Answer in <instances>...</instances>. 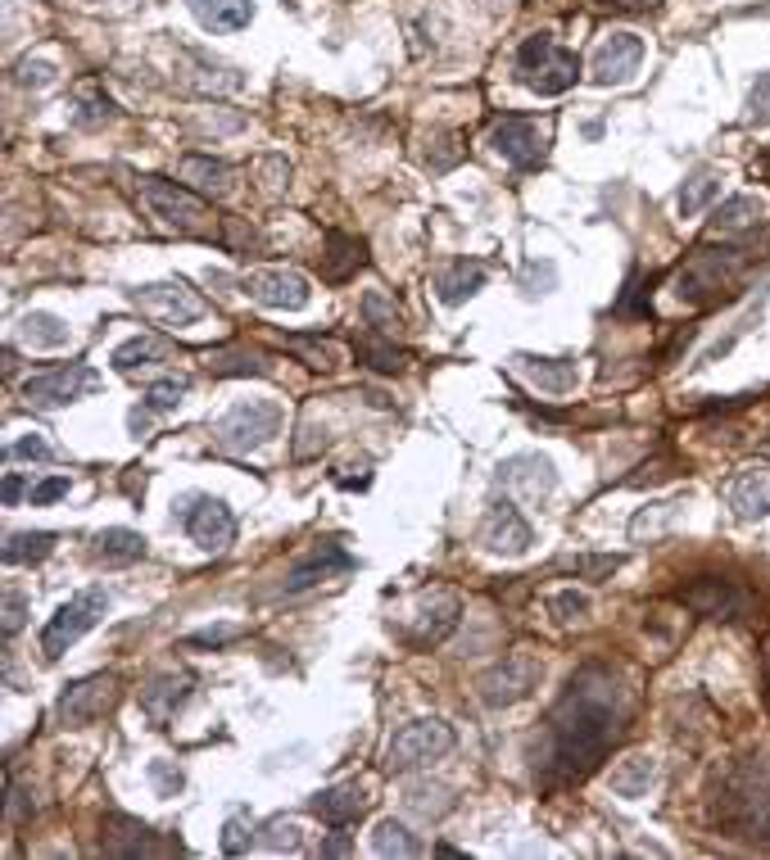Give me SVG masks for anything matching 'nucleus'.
I'll return each instance as SVG.
<instances>
[{"label":"nucleus","instance_id":"c03bdc74","mask_svg":"<svg viewBox=\"0 0 770 860\" xmlns=\"http://www.w3.org/2000/svg\"><path fill=\"white\" fill-rule=\"evenodd\" d=\"M286 345L304 354L309 367H322V371H336L341 367V349L336 345H326V340H309V335H286Z\"/></svg>","mask_w":770,"mask_h":860},{"label":"nucleus","instance_id":"a211bd4d","mask_svg":"<svg viewBox=\"0 0 770 860\" xmlns=\"http://www.w3.org/2000/svg\"><path fill=\"white\" fill-rule=\"evenodd\" d=\"M644 68V36L635 32H612L590 59V82L594 87H626Z\"/></svg>","mask_w":770,"mask_h":860},{"label":"nucleus","instance_id":"37998d69","mask_svg":"<svg viewBox=\"0 0 770 860\" xmlns=\"http://www.w3.org/2000/svg\"><path fill=\"white\" fill-rule=\"evenodd\" d=\"M362 317H368V326L381 331V335H399V331H403V313L394 309V299L381 294V290H368V294H362Z\"/></svg>","mask_w":770,"mask_h":860},{"label":"nucleus","instance_id":"ea45409f","mask_svg":"<svg viewBox=\"0 0 770 860\" xmlns=\"http://www.w3.org/2000/svg\"><path fill=\"white\" fill-rule=\"evenodd\" d=\"M372 851L377 856H422V842L413 838L409 825H399V819H377V829H372Z\"/></svg>","mask_w":770,"mask_h":860},{"label":"nucleus","instance_id":"c85d7f7f","mask_svg":"<svg viewBox=\"0 0 770 860\" xmlns=\"http://www.w3.org/2000/svg\"><path fill=\"white\" fill-rule=\"evenodd\" d=\"M145 557V535L141 530H127V526H109L91 539V562L100 567H132Z\"/></svg>","mask_w":770,"mask_h":860},{"label":"nucleus","instance_id":"13d9d810","mask_svg":"<svg viewBox=\"0 0 770 860\" xmlns=\"http://www.w3.org/2000/svg\"><path fill=\"white\" fill-rule=\"evenodd\" d=\"M0 494H5V507H19V499H23V476L19 471H5V490H0Z\"/></svg>","mask_w":770,"mask_h":860},{"label":"nucleus","instance_id":"a18cd8bd","mask_svg":"<svg viewBox=\"0 0 770 860\" xmlns=\"http://www.w3.org/2000/svg\"><path fill=\"white\" fill-rule=\"evenodd\" d=\"M548 616H554L558 625H576V621L590 616V597L576 593V589H562V593L548 597Z\"/></svg>","mask_w":770,"mask_h":860},{"label":"nucleus","instance_id":"f3484780","mask_svg":"<svg viewBox=\"0 0 770 860\" xmlns=\"http://www.w3.org/2000/svg\"><path fill=\"white\" fill-rule=\"evenodd\" d=\"M476 539H481V548L494 552V557H526L531 544H535V530L512 499H494L486 521H481V530H476Z\"/></svg>","mask_w":770,"mask_h":860},{"label":"nucleus","instance_id":"dca6fc26","mask_svg":"<svg viewBox=\"0 0 770 860\" xmlns=\"http://www.w3.org/2000/svg\"><path fill=\"white\" fill-rule=\"evenodd\" d=\"M680 603H684L689 612H699V616H712V621H744V616H752L757 597H752L744 584H735V580L703 576L699 584L680 589Z\"/></svg>","mask_w":770,"mask_h":860},{"label":"nucleus","instance_id":"4be33fe9","mask_svg":"<svg viewBox=\"0 0 770 860\" xmlns=\"http://www.w3.org/2000/svg\"><path fill=\"white\" fill-rule=\"evenodd\" d=\"M725 507L739 521H761L770 512V467L766 462H748L735 476L725 480Z\"/></svg>","mask_w":770,"mask_h":860},{"label":"nucleus","instance_id":"8fccbe9b","mask_svg":"<svg viewBox=\"0 0 770 860\" xmlns=\"http://www.w3.org/2000/svg\"><path fill=\"white\" fill-rule=\"evenodd\" d=\"M264 847H268V851H290V856H295V851H304V838H300L295 825H281V819H277V825H268Z\"/></svg>","mask_w":770,"mask_h":860},{"label":"nucleus","instance_id":"f03ea898","mask_svg":"<svg viewBox=\"0 0 770 860\" xmlns=\"http://www.w3.org/2000/svg\"><path fill=\"white\" fill-rule=\"evenodd\" d=\"M712 825L729 838L744 842H770V752L739 757L735 766H725L712 783Z\"/></svg>","mask_w":770,"mask_h":860},{"label":"nucleus","instance_id":"4468645a","mask_svg":"<svg viewBox=\"0 0 770 860\" xmlns=\"http://www.w3.org/2000/svg\"><path fill=\"white\" fill-rule=\"evenodd\" d=\"M91 390H100V371H91L82 362H64V367L32 371V377L23 381V399L32 407H64V403H78Z\"/></svg>","mask_w":770,"mask_h":860},{"label":"nucleus","instance_id":"7ed1b4c3","mask_svg":"<svg viewBox=\"0 0 770 860\" xmlns=\"http://www.w3.org/2000/svg\"><path fill=\"white\" fill-rule=\"evenodd\" d=\"M744 268L748 249H693L676 277V299L680 304H716L725 290H735Z\"/></svg>","mask_w":770,"mask_h":860},{"label":"nucleus","instance_id":"bf43d9fd","mask_svg":"<svg viewBox=\"0 0 770 860\" xmlns=\"http://www.w3.org/2000/svg\"><path fill=\"white\" fill-rule=\"evenodd\" d=\"M766 697H770V652H766Z\"/></svg>","mask_w":770,"mask_h":860},{"label":"nucleus","instance_id":"72a5a7b5","mask_svg":"<svg viewBox=\"0 0 770 860\" xmlns=\"http://www.w3.org/2000/svg\"><path fill=\"white\" fill-rule=\"evenodd\" d=\"M652 783H657V761H652V757H644V752H635V757H626V761H616V766H612V793H616V797H626V802L648 797Z\"/></svg>","mask_w":770,"mask_h":860},{"label":"nucleus","instance_id":"a878e982","mask_svg":"<svg viewBox=\"0 0 770 860\" xmlns=\"http://www.w3.org/2000/svg\"><path fill=\"white\" fill-rule=\"evenodd\" d=\"M191 689H196V675H187V670H172V675H155L150 684L141 689V706H145V716H150L155 725H168L172 716H177V706L191 697Z\"/></svg>","mask_w":770,"mask_h":860},{"label":"nucleus","instance_id":"9b49d317","mask_svg":"<svg viewBox=\"0 0 770 860\" xmlns=\"http://www.w3.org/2000/svg\"><path fill=\"white\" fill-rule=\"evenodd\" d=\"M119 689H123V684H119L114 670H100V675L72 680V684L59 693V702H55L59 725H68V729H87V725L104 721L109 712H114Z\"/></svg>","mask_w":770,"mask_h":860},{"label":"nucleus","instance_id":"412c9836","mask_svg":"<svg viewBox=\"0 0 770 860\" xmlns=\"http://www.w3.org/2000/svg\"><path fill=\"white\" fill-rule=\"evenodd\" d=\"M499 484H507L512 494H522L526 503H544L558 490V471L544 454H517L499 462Z\"/></svg>","mask_w":770,"mask_h":860},{"label":"nucleus","instance_id":"473e14b6","mask_svg":"<svg viewBox=\"0 0 770 860\" xmlns=\"http://www.w3.org/2000/svg\"><path fill=\"white\" fill-rule=\"evenodd\" d=\"M19 340L27 349H64L72 340V326L55 313H42V309H32L19 317Z\"/></svg>","mask_w":770,"mask_h":860},{"label":"nucleus","instance_id":"5701e85b","mask_svg":"<svg viewBox=\"0 0 770 860\" xmlns=\"http://www.w3.org/2000/svg\"><path fill=\"white\" fill-rule=\"evenodd\" d=\"M341 571H354V557H349L341 544H317L309 557H300V562L286 571L281 593H304V589H313V584H322V580H332V576H341Z\"/></svg>","mask_w":770,"mask_h":860},{"label":"nucleus","instance_id":"09e8293b","mask_svg":"<svg viewBox=\"0 0 770 860\" xmlns=\"http://www.w3.org/2000/svg\"><path fill=\"white\" fill-rule=\"evenodd\" d=\"M241 634H245L241 625H209V629H196L187 644L191 648H223V644H236Z\"/></svg>","mask_w":770,"mask_h":860},{"label":"nucleus","instance_id":"3c124183","mask_svg":"<svg viewBox=\"0 0 770 860\" xmlns=\"http://www.w3.org/2000/svg\"><path fill=\"white\" fill-rule=\"evenodd\" d=\"M23 621H27V597L19 593V589H5V639H14V634L23 629Z\"/></svg>","mask_w":770,"mask_h":860},{"label":"nucleus","instance_id":"2eb2a0df","mask_svg":"<svg viewBox=\"0 0 770 860\" xmlns=\"http://www.w3.org/2000/svg\"><path fill=\"white\" fill-rule=\"evenodd\" d=\"M241 286L259 309H277V313H300L313 299L309 277L295 272V268H249L241 277Z\"/></svg>","mask_w":770,"mask_h":860},{"label":"nucleus","instance_id":"e433bc0d","mask_svg":"<svg viewBox=\"0 0 770 860\" xmlns=\"http://www.w3.org/2000/svg\"><path fill=\"white\" fill-rule=\"evenodd\" d=\"M55 552V535L51 530H19L5 539V548H0V557H5V567H32V562H42V557Z\"/></svg>","mask_w":770,"mask_h":860},{"label":"nucleus","instance_id":"4c0bfd02","mask_svg":"<svg viewBox=\"0 0 770 860\" xmlns=\"http://www.w3.org/2000/svg\"><path fill=\"white\" fill-rule=\"evenodd\" d=\"M621 562H626V557H616V552H576V557H558L554 567L567 571V576L590 580V584H603V580H612L621 571Z\"/></svg>","mask_w":770,"mask_h":860},{"label":"nucleus","instance_id":"b1692460","mask_svg":"<svg viewBox=\"0 0 770 860\" xmlns=\"http://www.w3.org/2000/svg\"><path fill=\"white\" fill-rule=\"evenodd\" d=\"M512 371H517L522 381H531L539 394H571L576 381H580V371L571 358H539V354H512Z\"/></svg>","mask_w":770,"mask_h":860},{"label":"nucleus","instance_id":"79ce46f5","mask_svg":"<svg viewBox=\"0 0 770 860\" xmlns=\"http://www.w3.org/2000/svg\"><path fill=\"white\" fill-rule=\"evenodd\" d=\"M209 367H213V377H264V371H268L264 354H254V349H245V345H236V349H217V354L209 358Z\"/></svg>","mask_w":770,"mask_h":860},{"label":"nucleus","instance_id":"c756f323","mask_svg":"<svg viewBox=\"0 0 770 860\" xmlns=\"http://www.w3.org/2000/svg\"><path fill=\"white\" fill-rule=\"evenodd\" d=\"M761 217H766V200L761 196H735V200H725L712 213V236H721V241L748 236V232L761 227Z\"/></svg>","mask_w":770,"mask_h":860},{"label":"nucleus","instance_id":"9d476101","mask_svg":"<svg viewBox=\"0 0 770 860\" xmlns=\"http://www.w3.org/2000/svg\"><path fill=\"white\" fill-rule=\"evenodd\" d=\"M172 516L187 526L191 544L204 548V552H227L232 539H236V516L223 499H213V494H181L172 503Z\"/></svg>","mask_w":770,"mask_h":860},{"label":"nucleus","instance_id":"5fc2aeb1","mask_svg":"<svg viewBox=\"0 0 770 860\" xmlns=\"http://www.w3.org/2000/svg\"><path fill=\"white\" fill-rule=\"evenodd\" d=\"M68 494V476H51V480H42V484H32V507H51V503H59Z\"/></svg>","mask_w":770,"mask_h":860},{"label":"nucleus","instance_id":"864d4df0","mask_svg":"<svg viewBox=\"0 0 770 860\" xmlns=\"http://www.w3.org/2000/svg\"><path fill=\"white\" fill-rule=\"evenodd\" d=\"M748 119L752 123H770V72L752 82V96H748Z\"/></svg>","mask_w":770,"mask_h":860},{"label":"nucleus","instance_id":"20e7f679","mask_svg":"<svg viewBox=\"0 0 770 860\" xmlns=\"http://www.w3.org/2000/svg\"><path fill=\"white\" fill-rule=\"evenodd\" d=\"M136 191H141V200L150 204V213L164 222V227H172L181 236H196V241H213L217 236L213 217H209V204L191 191V186L168 181V177H141Z\"/></svg>","mask_w":770,"mask_h":860},{"label":"nucleus","instance_id":"423d86ee","mask_svg":"<svg viewBox=\"0 0 770 860\" xmlns=\"http://www.w3.org/2000/svg\"><path fill=\"white\" fill-rule=\"evenodd\" d=\"M281 403L272 399H249V403H236L232 413H223L213 422V444L223 448V454H254V448H264L281 435Z\"/></svg>","mask_w":770,"mask_h":860},{"label":"nucleus","instance_id":"49530a36","mask_svg":"<svg viewBox=\"0 0 770 860\" xmlns=\"http://www.w3.org/2000/svg\"><path fill=\"white\" fill-rule=\"evenodd\" d=\"M191 390V381L187 377H168V381H155L150 386V394H145V407L150 413H172V407L181 403V394Z\"/></svg>","mask_w":770,"mask_h":860},{"label":"nucleus","instance_id":"cd10ccee","mask_svg":"<svg viewBox=\"0 0 770 860\" xmlns=\"http://www.w3.org/2000/svg\"><path fill=\"white\" fill-rule=\"evenodd\" d=\"M486 286V264H476V258H454V264L439 268L435 277V294H439V304H467L471 294H481Z\"/></svg>","mask_w":770,"mask_h":860},{"label":"nucleus","instance_id":"de8ad7c7","mask_svg":"<svg viewBox=\"0 0 770 860\" xmlns=\"http://www.w3.org/2000/svg\"><path fill=\"white\" fill-rule=\"evenodd\" d=\"M51 458H55V448L42 435H23L5 444V462H51Z\"/></svg>","mask_w":770,"mask_h":860},{"label":"nucleus","instance_id":"6ab92c4d","mask_svg":"<svg viewBox=\"0 0 770 860\" xmlns=\"http://www.w3.org/2000/svg\"><path fill=\"white\" fill-rule=\"evenodd\" d=\"M458 616H462L458 593H449V589H431L422 603H417L413 625H403V644H413V648H435V644H445L449 634L458 629Z\"/></svg>","mask_w":770,"mask_h":860},{"label":"nucleus","instance_id":"0eeeda50","mask_svg":"<svg viewBox=\"0 0 770 860\" xmlns=\"http://www.w3.org/2000/svg\"><path fill=\"white\" fill-rule=\"evenodd\" d=\"M454 725L435 721V716H422V721H409L403 729H394V738L386 742V770L390 774H409V770H422L426 761H439L445 752H454Z\"/></svg>","mask_w":770,"mask_h":860},{"label":"nucleus","instance_id":"aec40b11","mask_svg":"<svg viewBox=\"0 0 770 860\" xmlns=\"http://www.w3.org/2000/svg\"><path fill=\"white\" fill-rule=\"evenodd\" d=\"M490 145H494V155L507 159L512 168H539L544 155H548V132H544L535 119L507 114V119L490 132Z\"/></svg>","mask_w":770,"mask_h":860},{"label":"nucleus","instance_id":"39448f33","mask_svg":"<svg viewBox=\"0 0 770 860\" xmlns=\"http://www.w3.org/2000/svg\"><path fill=\"white\" fill-rule=\"evenodd\" d=\"M517 78L535 96H562L580 78V59H576V51L558 46L548 32H535V36H526L522 51H517Z\"/></svg>","mask_w":770,"mask_h":860},{"label":"nucleus","instance_id":"2f4dec72","mask_svg":"<svg viewBox=\"0 0 770 860\" xmlns=\"http://www.w3.org/2000/svg\"><path fill=\"white\" fill-rule=\"evenodd\" d=\"M181 181L196 186V191H204V196H227L236 186V168L213 159V155H187L181 159Z\"/></svg>","mask_w":770,"mask_h":860},{"label":"nucleus","instance_id":"bb28decb","mask_svg":"<svg viewBox=\"0 0 770 860\" xmlns=\"http://www.w3.org/2000/svg\"><path fill=\"white\" fill-rule=\"evenodd\" d=\"M204 32H245L254 23L249 0H181Z\"/></svg>","mask_w":770,"mask_h":860},{"label":"nucleus","instance_id":"c9c22d12","mask_svg":"<svg viewBox=\"0 0 770 860\" xmlns=\"http://www.w3.org/2000/svg\"><path fill=\"white\" fill-rule=\"evenodd\" d=\"M172 358V345L164 340V335H132V340H123L114 349V362L119 371H136V367H155V362H168Z\"/></svg>","mask_w":770,"mask_h":860},{"label":"nucleus","instance_id":"1a4fd4ad","mask_svg":"<svg viewBox=\"0 0 770 860\" xmlns=\"http://www.w3.org/2000/svg\"><path fill=\"white\" fill-rule=\"evenodd\" d=\"M539 680H544V661H539L535 652L517 648V652H507L503 661H494L486 675L476 680V697L499 712V706H517V702H526V697L539 689Z\"/></svg>","mask_w":770,"mask_h":860},{"label":"nucleus","instance_id":"f704fd0d","mask_svg":"<svg viewBox=\"0 0 770 860\" xmlns=\"http://www.w3.org/2000/svg\"><path fill=\"white\" fill-rule=\"evenodd\" d=\"M354 354H358V362H368L372 371H381V377H399L403 367H409V354L403 349H394V335H358L354 340Z\"/></svg>","mask_w":770,"mask_h":860},{"label":"nucleus","instance_id":"393cba45","mask_svg":"<svg viewBox=\"0 0 770 860\" xmlns=\"http://www.w3.org/2000/svg\"><path fill=\"white\" fill-rule=\"evenodd\" d=\"M372 797L362 793V783H332V789H322L309 797V811L326 825H354L358 815H368Z\"/></svg>","mask_w":770,"mask_h":860},{"label":"nucleus","instance_id":"6e6552de","mask_svg":"<svg viewBox=\"0 0 770 860\" xmlns=\"http://www.w3.org/2000/svg\"><path fill=\"white\" fill-rule=\"evenodd\" d=\"M109 612V593L104 589H82V593H72L68 603H59V612L42 625V657L46 661H59L72 644L82 639L87 629H96Z\"/></svg>","mask_w":770,"mask_h":860},{"label":"nucleus","instance_id":"58836bf2","mask_svg":"<svg viewBox=\"0 0 770 860\" xmlns=\"http://www.w3.org/2000/svg\"><path fill=\"white\" fill-rule=\"evenodd\" d=\"M680 499H671V503H652V507H644V512H635L630 516V539L635 544H644V539H662L667 530H671V521L680 516Z\"/></svg>","mask_w":770,"mask_h":860},{"label":"nucleus","instance_id":"f257e3e1","mask_svg":"<svg viewBox=\"0 0 770 860\" xmlns=\"http://www.w3.org/2000/svg\"><path fill=\"white\" fill-rule=\"evenodd\" d=\"M630 721V689L607 661L580 666L567 680L544 734V757L535 761L544 783H580L590 779L607 752L621 742Z\"/></svg>","mask_w":770,"mask_h":860},{"label":"nucleus","instance_id":"603ef678","mask_svg":"<svg viewBox=\"0 0 770 860\" xmlns=\"http://www.w3.org/2000/svg\"><path fill=\"white\" fill-rule=\"evenodd\" d=\"M249 842H254V838H249V825H245L241 815H232L227 825H223V851H227V856H245Z\"/></svg>","mask_w":770,"mask_h":860},{"label":"nucleus","instance_id":"f8f14e48","mask_svg":"<svg viewBox=\"0 0 770 860\" xmlns=\"http://www.w3.org/2000/svg\"><path fill=\"white\" fill-rule=\"evenodd\" d=\"M132 304L145 313V317H155L164 326H196L209 304L200 299V290H191L187 281H150V286H136L132 290Z\"/></svg>","mask_w":770,"mask_h":860},{"label":"nucleus","instance_id":"4d7b16f0","mask_svg":"<svg viewBox=\"0 0 770 860\" xmlns=\"http://www.w3.org/2000/svg\"><path fill=\"white\" fill-rule=\"evenodd\" d=\"M345 829H349V825H332V838L322 842V856H349V851H354V838H349Z\"/></svg>","mask_w":770,"mask_h":860},{"label":"nucleus","instance_id":"a19ab883","mask_svg":"<svg viewBox=\"0 0 770 860\" xmlns=\"http://www.w3.org/2000/svg\"><path fill=\"white\" fill-rule=\"evenodd\" d=\"M721 172H712V168H703V172H693L689 181H684V191H680V217H699L716 196H721Z\"/></svg>","mask_w":770,"mask_h":860},{"label":"nucleus","instance_id":"ddd939ff","mask_svg":"<svg viewBox=\"0 0 770 860\" xmlns=\"http://www.w3.org/2000/svg\"><path fill=\"white\" fill-rule=\"evenodd\" d=\"M100 851L119 856V860H136V856H181L187 847H181L177 838H164L150 825H141V819L114 811V815L100 819Z\"/></svg>","mask_w":770,"mask_h":860},{"label":"nucleus","instance_id":"7c9ffc66","mask_svg":"<svg viewBox=\"0 0 770 860\" xmlns=\"http://www.w3.org/2000/svg\"><path fill=\"white\" fill-rule=\"evenodd\" d=\"M362 264H368V245L345 236V232H326V249H322V277L326 281H349Z\"/></svg>","mask_w":770,"mask_h":860},{"label":"nucleus","instance_id":"6e6d98bb","mask_svg":"<svg viewBox=\"0 0 770 860\" xmlns=\"http://www.w3.org/2000/svg\"><path fill=\"white\" fill-rule=\"evenodd\" d=\"M150 779H155L159 797H177V789H181V770H172L168 761H155V766H150Z\"/></svg>","mask_w":770,"mask_h":860}]
</instances>
